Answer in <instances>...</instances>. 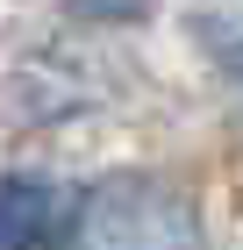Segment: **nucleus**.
<instances>
[{
  "label": "nucleus",
  "mask_w": 243,
  "mask_h": 250,
  "mask_svg": "<svg viewBox=\"0 0 243 250\" xmlns=\"http://www.w3.org/2000/svg\"><path fill=\"white\" fill-rule=\"evenodd\" d=\"M79 200L50 179H0V250H72Z\"/></svg>",
  "instance_id": "f03ea898"
},
{
  "label": "nucleus",
  "mask_w": 243,
  "mask_h": 250,
  "mask_svg": "<svg viewBox=\"0 0 243 250\" xmlns=\"http://www.w3.org/2000/svg\"><path fill=\"white\" fill-rule=\"evenodd\" d=\"M79 236L93 250H186V208H172L157 186H114L79 214Z\"/></svg>",
  "instance_id": "f257e3e1"
},
{
  "label": "nucleus",
  "mask_w": 243,
  "mask_h": 250,
  "mask_svg": "<svg viewBox=\"0 0 243 250\" xmlns=\"http://www.w3.org/2000/svg\"><path fill=\"white\" fill-rule=\"evenodd\" d=\"M229 64H236V79H243V43H236V50H229Z\"/></svg>",
  "instance_id": "7ed1b4c3"
}]
</instances>
